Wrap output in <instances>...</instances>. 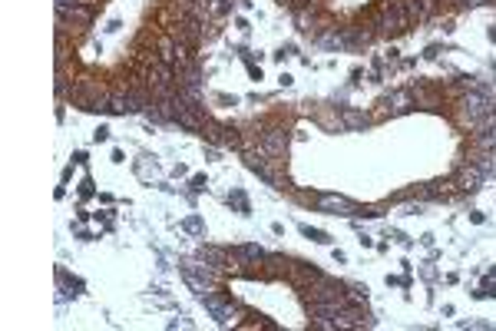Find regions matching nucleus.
Segmentation results:
<instances>
[{"label": "nucleus", "mask_w": 496, "mask_h": 331, "mask_svg": "<svg viewBox=\"0 0 496 331\" xmlns=\"http://www.w3.org/2000/svg\"><path fill=\"white\" fill-rule=\"evenodd\" d=\"M460 120L470 129H486L493 123V106H490V96L480 90H466L460 96Z\"/></svg>", "instance_id": "nucleus-1"}, {"label": "nucleus", "mask_w": 496, "mask_h": 331, "mask_svg": "<svg viewBox=\"0 0 496 331\" xmlns=\"http://www.w3.org/2000/svg\"><path fill=\"white\" fill-rule=\"evenodd\" d=\"M304 292H308V298L311 301H345L347 305L345 285H341V282H334V278H324V275H318L311 285H304Z\"/></svg>", "instance_id": "nucleus-2"}, {"label": "nucleus", "mask_w": 496, "mask_h": 331, "mask_svg": "<svg viewBox=\"0 0 496 331\" xmlns=\"http://www.w3.org/2000/svg\"><path fill=\"white\" fill-rule=\"evenodd\" d=\"M57 17H60V20H66L70 27H90V24H93V7H86V3L57 7Z\"/></svg>", "instance_id": "nucleus-3"}, {"label": "nucleus", "mask_w": 496, "mask_h": 331, "mask_svg": "<svg viewBox=\"0 0 496 331\" xmlns=\"http://www.w3.org/2000/svg\"><path fill=\"white\" fill-rule=\"evenodd\" d=\"M483 179H486V176H483V172H480V169H477L473 163H466L463 169L457 172V186H460L463 193H477V189L483 186Z\"/></svg>", "instance_id": "nucleus-4"}, {"label": "nucleus", "mask_w": 496, "mask_h": 331, "mask_svg": "<svg viewBox=\"0 0 496 331\" xmlns=\"http://www.w3.org/2000/svg\"><path fill=\"white\" fill-rule=\"evenodd\" d=\"M404 3H407L410 24H423V20H430L437 10V0H404Z\"/></svg>", "instance_id": "nucleus-5"}, {"label": "nucleus", "mask_w": 496, "mask_h": 331, "mask_svg": "<svg viewBox=\"0 0 496 331\" xmlns=\"http://www.w3.org/2000/svg\"><path fill=\"white\" fill-rule=\"evenodd\" d=\"M285 143H288V133L282 126H275V129H268V133L261 136V150L268 152V156H282V152H285Z\"/></svg>", "instance_id": "nucleus-6"}, {"label": "nucleus", "mask_w": 496, "mask_h": 331, "mask_svg": "<svg viewBox=\"0 0 496 331\" xmlns=\"http://www.w3.org/2000/svg\"><path fill=\"white\" fill-rule=\"evenodd\" d=\"M466 163H473L477 169H480L483 176H493V169H496V152H486V150H470V156H466Z\"/></svg>", "instance_id": "nucleus-7"}, {"label": "nucleus", "mask_w": 496, "mask_h": 331, "mask_svg": "<svg viewBox=\"0 0 496 331\" xmlns=\"http://www.w3.org/2000/svg\"><path fill=\"white\" fill-rule=\"evenodd\" d=\"M199 258H205L209 265L222 269V265L228 262V252H226V249H215V245H202V249H199Z\"/></svg>", "instance_id": "nucleus-8"}, {"label": "nucleus", "mask_w": 496, "mask_h": 331, "mask_svg": "<svg viewBox=\"0 0 496 331\" xmlns=\"http://www.w3.org/2000/svg\"><path fill=\"white\" fill-rule=\"evenodd\" d=\"M417 103V100H414V93H407V90H401V93H394L391 100H387V106H391L394 113H407V109H410V106Z\"/></svg>", "instance_id": "nucleus-9"}, {"label": "nucleus", "mask_w": 496, "mask_h": 331, "mask_svg": "<svg viewBox=\"0 0 496 331\" xmlns=\"http://www.w3.org/2000/svg\"><path fill=\"white\" fill-rule=\"evenodd\" d=\"M473 146H477V150H486V152H496V129H490V126L480 129V133L473 136Z\"/></svg>", "instance_id": "nucleus-10"}, {"label": "nucleus", "mask_w": 496, "mask_h": 331, "mask_svg": "<svg viewBox=\"0 0 496 331\" xmlns=\"http://www.w3.org/2000/svg\"><path fill=\"white\" fill-rule=\"evenodd\" d=\"M318 206H321V209L351 212V202H347V199H341V196H321V199H318Z\"/></svg>", "instance_id": "nucleus-11"}, {"label": "nucleus", "mask_w": 496, "mask_h": 331, "mask_svg": "<svg viewBox=\"0 0 496 331\" xmlns=\"http://www.w3.org/2000/svg\"><path fill=\"white\" fill-rule=\"evenodd\" d=\"M282 271H288V262L282 256H265V275H282Z\"/></svg>", "instance_id": "nucleus-12"}, {"label": "nucleus", "mask_w": 496, "mask_h": 331, "mask_svg": "<svg viewBox=\"0 0 496 331\" xmlns=\"http://www.w3.org/2000/svg\"><path fill=\"white\" fill-rule=\"evenodd\" d=\"M345 126H351V129L367 126V116H361V113H351V109H347V113H345Z\"/></svg>", "instance_id": "nucleus-13"}, {"label": "nucleus", "mask_w": 496, "mask_h": 331, "mask_svg": "<svg viewBox=\"0 0 496 331\" xmlns=\"http://www.w3.org/2000/svg\"><path fill=\"white\" fill-rule=\"evenodd\" d=\"M463 7H480V3H486V0H460Z\"/></svg>", "instance_id": "nucleus-14"}]
</instances>
